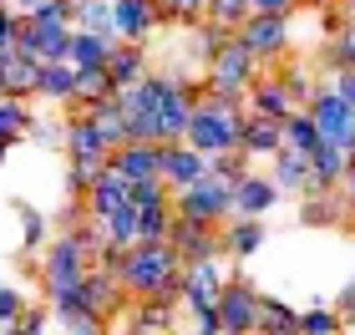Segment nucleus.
Returning <instances> with one entry per match:
<instances>
[{"instance_id": "18", "label": "nucleus", "mask_w": 355, "mask_h": 335, "mask_svg": "<svg viewBox=\"0 0 355 335\" xmlns=\"http://www.w3.org/2000/svg\"><path fill=\"white\" fill-rule=\"evenodd\" d=\"M279 148H284V122L264 117V112H249L244 132H239V153H244V157H274Z\"/></svg>"}, {"instance_id": "56", "label": "nucleus", "mask_w": 355, "mask_h": 335, "mask_svg": "<svg viewBox=\"0 0 355 335\" xmlns=\"http://www.w3.org/2000/svg\"><path fill=\"white\" fill-rule=\"evenodd\" d=\"M15 6H21V15H31L36 6H46V0H15Z\"/></svg>"}, {"instance_id": "61", "label": "nucleus", "mask_w": 355, "mask_h": 335, "mask_svg": "<svg viewBox=\"0 0 355 335\" xmlns=\"http://www.w3.org/2000/svg\"><path fill=\"white\" fill-rule=\"evenodd\" d=\"M254 335H269V330H254Z\"/></svg>"}, {"instance_id": "36", "label": "nucleus", "mask_w": 355, "mask_h": 335, "mask_svg": "<svg viewBox=\"0 0 355 335\" xmlns=\"http://www.w3.org/2000/svg\"><path fill=\"white\" fill-rule=\"evenodd\" d=\"M107 173V163H96V157H71V168H67V194L71 198H87L92 194V183Z\"/></svg>"}, {"instance_id": "58", "label": "nucleus", "mask_w": 355, "mask_h": 335, "mask_svg": "<svg viewBox=\"0 0 355 335\" xmlns=\"http://www.w3.org/2000/svg\"><path fill=\"white\" fill-rule=\"evenodd\" d=\"M6 153H10V142H0V157H6Z\"/></svg>"}, {"instance_id": "37", "label": "nucleus", "mask_w": 355, "mask_h": 335, "mask_svg": "<svg viewBox=\"0 0 355 335\" xmlns=\"http://www.w3.org/2000/svg\"><path fill=\"white\" fill-rule=\"evenodd\" d=\"M284 87H289V97H295V107H310L315 102V92L325 87V82H315V71L310 67H284Z\"/></svg>"}, {"instance_id": "22", "label": "nucleus", "mask_w": 355, "mask_h": 335, "mask_svg": "<svg viewBox=\"0 0 355 335\" xmlns=\"http://www.w3.org/2000/svg\"><path fill=\"white\" fill-rule=\"evenodd\" d=\"M36 82H41V67L31 56L15 51L10 61H0V97H36Z\"/></svg>"}, {"instance_id": "33", "label": "nucleus", "mask_w": 355, "mask_h": 335, "mask_svg": "<svg viewBox=\"0 0 355 335\" xmlns=\"http://www.w3.org/2000/svg\"><path fill=\"white\" fill-rule=\"evenodd\" d=\"M36 122L31 117V107H26V97H0V142H21L26 137V127Z\"/></svg>"}, {"instance_id": "57", "label": "nucleus", "mask_w": 355, "mask_h": 335, "mask_svg": "<svg viewBox=\"0 0 355 335\" xmlns=\"http://www.w3.org/2000/svg\"><path fill=\"white\" fill-rule=\"evenodd\" d=\"M340 148H345V153H350V157H355V132H350V137H345V142H340Z\"/></svg>"}, {"instance_id": "16", "label": "nucleus", "mask_w": 355, "mask_h": 335, "mask_svg": "<svg viewBox=\"0 0 355 335\" xmlns=\"http://www.w3.org/2000/svg\"><path fill=\"white\" fill-rule=\"evenodd\" d=\"M127 203H132V183H127L122 173H112V168H107L102 178L92 183V194L82 198V209H87L92 223H107L117 209H127Z\"/></svg>"}, {"instance_id": "11", "label": "nucleus", "mask_w": 355, "mask_h": 335, "mask_svg": "<svg viewBox=\"0 0 355 335\" xmlns=\"http://www.w3.org/2000/svg\"><path fill=\"white\" fill-rule=\"evenodd\" d=\"M76 300H82L87 310H96L102 320H112V315H117V310H122L132 295H127V284H122V275H117V269L92 264V275H87V284H82V290H76Z\"/></svg>"}, {"instance_id": "38", "label": "nucleus", "mask_w": 355, "mask_h": 335, "mask_svg": "<svg viewBox=\"0 0 355 335\" xmlns=\"http://www.w3.org/2000/svg\"><path fill=\"white\" fill-rule=\"evenodd\" d=\"M163 21L168 26H203L208 21V0H163Z\"/></svg>"}, {"instance_id": "19", "label": "nucleus", "mask_w": 355, "mask_h": 335, "mask_svg": "<svg viewBox=\"0 0 355 335\" xmlns=\"http://www.w3.org/2000/svg\"><path fill=\"white\" fill-rule=\"evenodd\" d=\"M274 198H279V183L264 178V173H244L234 183V214L239 218H264L274 209Z\"/></svg>"}, {"instance_id": "6", "label": "nucleus", "mask_w": 355, "mask_h": 335, "mask_svg": "<svg viewBox=\"0 0 355 335\" xmlns=\"http://www.w3.org/2000/svg\"><path fill=\"white\" fill-rule=\"evenodd\" d=\"M259 290L244 280V275H234L229 284H223V300H218V320H223V335H254L259 330Z\"/></svg>"}, {"instance_id": "1", "label": "nucleus", "mask_w": 355, "mask_h": 335, "mask_svg": "<svg viewBox=\"0 0 355 335\" xmlns=\"http://www.w3.org/2000/svg\"><path fill=\"white\" fill-rule=\"evenodd\" d=\"M122 284L132 300H168L183 305V254L168 239H142L122 254Z\"/></svg>"}, {"instance_id": "64", "label": "nucleus", "mask_w": 355, "mask_h": 335, "mask_svg": "<svg viewBox=\"0 0 355 335\" xmlns=\"http://www.w3.org/2000/svg\"><path fill=\"white\" fill-rule=\"evenodd\" d=\"M173 335H178V330H173Z\"/></svg>"}, {"instance_id": "9", "label": "nucleus", "mask_w": 355, "mask_h": 335, "mask_svg": "<svg viewBox=\"0 0 355 335\" xmlns=\"http://www.w3.org/2000/svg\"><path fill=\"white\" fill-rule=\"evenodd\" d=\"M71 31L76 26H41V21H21V56H31L36 67H46V61H67L71 56Z\"/></svg>"}, {"instance_id": "25", "label": "nucleus", "mask_w": 355, "mask_h": 335, "mask_svg": "<svg viewBox=\"0 0 355 335\" xmlns=\"http://www.w3.org/2000/svg\"><path fill=\"white\" fill-rule=\"evenodd\" d=\"M254 249H264V223L234 214L229 223H223V254H234V259H249Z\"/></svg>"}, {"instance_id": "51", "label": "nucleus", "mask_w": 355, "mask_h": 335, "mask_svg": "<svg viewBox=\"0 0 355 335\" xmlns=\"http://www.w3.org/2000/svg\"><path fill=\"white\" fill-rule=\"evenodd\" d=\"M188 315H193V330H188V335H223L218 310H188Z\"/></svg>"}, {"instance_id": "39", "label": "nucleus", "mask_w": 355, "mask_h": 335, "mask_svg": "<svg viewBox=\"0 0 355 335\" xmlns=\"http://www.w3.org/2000/svg\"><path fill=\"white\" fill-rule=\"evenodd\" d=\"M340 330H345L340 310L315 305V310H304V315H300V335H340Z\"/></svg>"}, {"instance_id": "63", "label": "nucleus", "mask_w": 355, "mask_h": 335, "mask_svg": "<svg viewBox=\"0 0 355 335\" xmlns=\"http://www.w3.org/2000/svg\"><path fill=\"white\" fill-rule=\"evenodd\" d=\"M157 6H163V0H157Z\"/></svg>"}, {"instance_id": "60", "label": "nucleus", "mask_w": 355, "mask_h": 335, "mask_svg": "<svg viewBox=\"0 0 355 335\" xmlns=\"http://www.w3.org/2000/svg\"><path fill=\"white\" fill-rule=\"evenodd\" d=\"M304 6H325V0H304Z\"/></svg>"}, {"instance_id": "35", "label": "nucleus", "mask_w": 355, "mask_h": 335, "mask_svg": "<svg viewBox=\"0 0 355 335\" xmlns=\"http://www.w3.org/2000/svg\"><path fill=\"white\" fill-rule=\"evenodd\" d=\"M284 142H289V148H300V153H315L325 137H320V127H315L310 112H289V117H284Z\"/></svg>"}, {"instance_id": "4", "label": "nucleus", "mask_w": 355, "mask_h": 335, "mask_svg": "<svg viewBox=\"0 0 355 335\" xmlns=\"http://www.w3.org/2000/svg\"><path fill=\"white\" fill-rule=\"evenodd\" d=\"M259 71H264V61L244 46V36L234 31V41L218 51V61L203 71V87H208V97H244L249 102V87L259 82Z\"/></svg>"}, {"instance_id": "13", "label": "nucleus", "mask_w": 355, "mask_h": 335, "mask_svg": "<svg viewBox=\"0 0 355 335\" xmlns=\"http://www.w3.org/2000/svg\"><path fill=\"white\" fill-rule=\"evenodd\" d=\"M107 168H112V173H122L127 183L163 178V142H122V148L107 157Z\"/></svg>"}, {"instance_id": "31", "label": "nucleus", "mask_w": 355, "mask_h": 335, "mask_svg": "<svg viewBox=\"0 0 355 335\" xmlns=\"http://www.w3.org/2000/svg\"><path fill=\"white\" fill-rule=\"evenodd\" d=\"M87 117L96 122V132L107 137V148L117 153L122 142H127V112H122V97H112V102H96V107H87Z\"/></svg>"}, {"instance_id": "40", "label": "nucleus", "mask_w": 355, "mask_h": 335, "mask_svg": "<svg viewBox=\"0 0 355 335\" xmlns=\"http://www.w3.org/2000/svg\"><path fill=\"white\" fill-rule=\"evenodd\" d=\"M173 218H178L173 198H168V203H148V209H142V239H168Z\"/></svg>"}, {"instance_id": "52", "label": "nucleus", "mask_w": 355, "mask_h": 335, "mask_svg": "<svg viewBox=\"0 0 355 335\" xmlns=\"http://www.w3.org/2000/svg\"><path fill=\"white\" fill-rule=\"evenodd\" d=\"M335 310H340V320H345V330H355V280L340 290V300H335Z\"/></svg>"}, {"instance_id": "20", "label": "nucleus", "mask_w": 355, "mask_h": 335, "mask_svg": "<svg viewBox=\"0 0 355 335\" xmlns=\"http://www.w3.org/2000/svg\"><path fill=\"white\" fill-rule=\"evenodd\" d=\"M249 112H264V117H289V112H304L295 107V97H289V87H284V76L279 71H259V82L249 87Z\"/></svg>"}, {"instance_id": "3", "label": "nucleus", "mask_w": 355, "mask_h": 335, "mask_svg": "<svg viewBox=\"0 0 355 335\" xmlns=\"http://www.w3.org/2000/svg\"><path fill=\"white\" fill-rule=\"evenodd\" d=\"M244 117L249 112H229V107H218L214 97L203 92V102L193 107V117H188V148H198L203 157H218V153H239V132H244Z\"/></svg>"}, {"instance_id": "47", "label": "nucleus", "mask_w": 355, "mask_h": 335, "mask_svg": "<svg viewBox=\"0 0 355 335\" xmlns=\"http://www.w3.org/2000/svg\"><path fill=\"white\" fill-rule=\"evenodd\" d=\"M173 198V188L163 178H148V183H132V203L137 209H148V203H168Z\"/></svg>"}, {"instance_id": "15", "label": "nucleus", "mask_w": 355, "mask_h": 335, "mask_svg": "<svg viewBox=\"0 0 355 335\" xmlns=\"http://www.w3.org/2000/svg\"><path fill=\"white\" fill-rule=\"evenodd\" d=\"M198 178H208V157L198 148H188V142H163V183L173 194L193 188Z\"/></svg>"}, {"instance_id": "17", "label": "nucleus", "mask_w": 355, "mask_h": 335, "mask_svg": "<svg viewBox=\"0 0 355 335\" xmlns=\"http://www.w3.org/2000/svg\"><path fill=\"white\" fill-rule=\"evenodd\" d=\"M107 71H112V82H117V92L148 82V76H153L148 41H117V46H112V56H107Z\"/></svg>"}, {"instance_id": "59", "label": "nucleus", "mask_w": 355, "mask_h": 335, "mask_svg": "<svg viewBox=\"0 0 355 335\" xmlns=\"http://www.w3.org/2000/svg\"><path fill=\"white\" fill-rule=\"evenodd\" d=\"M345 6H350V21H355V0H345Z\"/></svg>"}, {"instance_id": "49", "label": "nucleus", "mask_w": 355, "mask_h": 335, "mask_svg": "<svg viewBox=\"0 0 355 335\" xmlns=\"http://www.w3.org/2000/svg\"><path fill=\"white\" fill-rule=\"evenodd\" d=\"M31 305H26V295L15 290V284H0V320H21Z\"/></svg>"}, {"instance_id": "50", "label": "nucleus", "mask_w": 355, "mask_h": 335, "mask_svg": "<svg viewBox=\"0 0 355 335\" xmlns=\"http://www.w3.org/2000/svg\"><path fill=\"white\" fill-rule=\"evenodd\" d=\"M300 6H304V0H249L254 15H284V21H295Z\"/></svg>"}, {"instance_id": "27", "label": "nucleus", "mask_w": 355, "mask_h": 335, "mask_svg": "<svg viewBox=\"0 0 355 335\" xmlns=\"http://www.w3.org/2000/svg\"><path fill=\"white\" fill-rule=\"evenodd\" d=\"M117 97V82H112V71L107 67H87V71H76V112H87L96 102H112Z\"/></svg>"}, {"instance_id": "28", "label": "nucleus", "mask_w": 355, "mask_h": 335, "mask_svg": "<svg viewBox=\"0 0 355 335\" xmlns=\"http://www.w3.org/2000/svg\"><path fill=\"white\" fill-rule=\"evenodd\" d=\"M51 315L61 320L67 335H107V320L96 310H87L82 300H61V305H51Z\"/></svg>"}, {"instance_id": "12", "label": "nucleus", "mask_w": 355, "mask_h": 335, "mask_svg": "<svg viewBox=\"0 0 355 335\" xmlns=\"http://www.w3.org/2000/svg\"><path fill=\"white\" fill-rule=\"evenodd\" d=\"M239 36H244V46L264 67H274V61L289 51V21L284 15H249V21L239 26Z\"/></svg>"}, {"instance_id": "30", "label": "nucleus", "mask_w": 355, "mask_h": 335, "mask_svg": "<svg viewBox=\"0 0 355 335\" xmlns=\"http://www.w3.org/2000/svg\"><path fill=\"white\" fill-rule=\"evenodd\" d=\"M112 46H117V41L96 36V31H71V56H67V61H71L76 71H87V67H107Z\"/></svg>"}, {"instance_id": "43", "label": "nucleus", "mask_w": 355, "mask_h": 335, "mask_svg": "<svg viewBox=\"0 0 355 335\" xmlns=\"http://www.w3.org/2000/svg\"><path fill=\"white\" fill-rule=\"evenodd\" d=\"M208 173H214V178H223V183L234 188V183L249 173V157H244V153H218V157H208Z\"/></svg>"}, {"instance_id": "7", "label": "nucleus", "mask_w": 355, "mask_h": 335, "mask_svg": "<svg viewBox=\"0 0 355 335\" xmlns=\"http://www.w3.org/2000/svg\"><path fill=\"white\" fill-rule=\"evenodd\" d=\"M168 244L183 254V264H198V259H223V229L218 223H198V218H173L168 229Z\"/></svg>"}, {"instance_id": "48", "label": "nucleus", "mask_w": 355, "mask_h": 335, "mask_svg": "<svg viewBox=\"0 0 355 335\" xmlns=\"http://www.w3.org/2000/svg\"><path fill=\"white\" fill-rule=\"evenodd\" d=\"M31 21H41V26H71V0H46V6L31 10Z\"/></svg>"}, {"instance_id": "23", "label": "nucleus", "mask_w": 355, "mask_h": 335, "mask_svg": "<svg viewBox=\"0 0 355 335\" xmlns=\"http://www.w3.org/2000/svg\"><path fill=\"white\" fill-rule=\"evenodd\" d=\"M36 97L61 102V107L76 102V67H71V61H46V67H41V82H36Z\"/></svg>"}, {"instance_id": "14", "label": "nucleus", "mask_w": 355, "mask_h": 335, "mask_svg": "<svg viewBox=\"0 0 355 335\" xmlns=\"http://www.w3.org/2000/svg\"><path fill=\"white\" fill-rule=\"evenodd\" d=\"M112 26H117V41H148L168 21L157 0H112Z\"/></svg>"}, {"instance_id": "54", "label": "nucleus", "mask_w": 355, "mask_h": 335, "mask_svg": "<svg viewBox=\"0 0 355 335\" xmlns=\"http://www.w3.org/2000/svg\"><path fill=\"white\" fill-rule=\"evenodd\" d=\"M340 198H345V209L355 218V157H350V173H345V183H340Z\"/></svg>"}, {"instance_id": "2", "label": "nucleus", "mask_w": 355, "mask_h": 335, "mask_svg": "<svg viewBox=\"0 0 355 335\" xmlns=\"http://www.w3.org/2000/svg\"><path fill=\"white\" fill-rule=\"evenodd\" d=\"M92 249L87 239L76 234V223L61 239H51L46 244V259H41V290H46V305H61V300H76V290L87 284L92 275Z\"/></svg>"}, {"instance_id": "29", "label": "nucleus", "mask_w": 355, "mask_h": 335, "mask_svg": "<svg viewBox=\"0 0 355 335\" xmlns=\"http://www.w3.org/2000/svg\"><path fill=\"white\" fill-rule=\"evenodd\" d=\"M71 26L117 41V26H112V0H71Z\"/></svg>"}, {"instance_id": "62", "label": "nucleus", "mask_w": 355, "mask_h": 335, "mask_svg": "<svg viewBox=\"0 0 355 335\" xmlns=\"http://www.w3.org/2000/svg\"><path fill=\"white\" fill-rule=\"evenodd\" d=\"M335 6H345V0H335Z\"/></svg>"}, {"instance_id": "21", "label": "nucleus", "mask_w": 355, "mask_h": 335, "mask_svg": "<svg viewBox=\"0 0 355 335\" xmlns=\"http://www.w3.org/2000/svg\"><path fill=\"white\" fill-rule=\"evenodd\" d=\"M67 157H96V163L112 157L107 137L96 132V122L87 117V112H71V117H67Z\"/></svg>"}, {"instance_id": "53", "label": "nucleus", "mask_w": 355, "mask_h": 335, "mask_svg": "<svg viewBox=\"0 0 355 335\" xmlns=\"http://www.w3.org/2000/svg\"><path fill=\"white\" fill-rule=\"evenodd\" d=\"M21 335H46V310H41V305H31V310L21 315Z\"/></svg>"}, {"instance_id": "24", "label": "nucleus", "mask_w": 355, "mask_h": 335, "mask_svg": "<svg viewBox=\"0 0 355 335\" xmlns=\"http://www.w3.org/2000/svg\"><path fill=\"white\" fill-rule=\"evenodd\" d=\"M274 183L284 188V194H304L310 188V153H300V148H284L274 153Z\"/></svg>"}, {"instance_id": "32", "label": "nucleus", "mask_w": 355, "mask_h": 335, "mask_svg": "<svg viewBox=\"0 0 355 335\" xmlns=\"http://www.w3.org/2000/svg\"><path fill=\"white\" fill-rule=\"evenodd\" d=\"M102 234H107V244H117V249H132L142 244V209L137 203H127V209H117L107 223H102Z\"/></svg>"}, {"instance_id": "46", "label": "nucleus", "mask_w": 355, "mask_h": 335, "mask_svg": "<svg viewBox=\"0 0 355 335\" xmlns=\"http://www.w3.org/2000/svg\"><path fill=\"white\" fill-rule=\"evenodd\" d=\"M26 137L41 142V148H67V122H31Z\"/></svg>"}, {"instance_id": "41", "label": "nucleus", "mask_w": 355, "mask_h": 335, "mask_svg": "<svg viewBox=\"0 0 355 335\" xmlns=\"http://www.w3.org/2000/svg\"><path fill=\"white\" fill-rule=\"evenodd\" d=\"M15 214H21V249L36 254L46 244V214L41 209H26V203H15Z\"/></svg>"}, {"instance_id": "26", "label": "nucleus", "mask_w": 355, "mask_h": 335, "mask_svg": "<svg viewBox=\"0 0 355 335\" xmlns=\"http://www.w3.org/2000/svg\"><path fill=\"white\" fill-rule=\"evenodd\" d=\"M173 310L168 300H132V335H173Z\"/></svg>"}, {"instance_id": "44", "label": "nucleus", "mask_w": 355, "mask_h": 335, "mask_svg": "<svg viewBox=\"0 0 355 335\" xmlns=\"http://www.w3.org/2000/svg\"><path fill=\"white\" fill-rule=\"evenodd\" d=\"M289 320H300V310H289L284 300H274V295H264L259 300V330H279V325H289Z\"/></svg>"}, {"instance_id": "45", "label": "nucleus", "mask_w": 355, "mask_h": 335, "mask_svg": "<svg viewBox=\"0 0 355 335\" xmlns=\"http://www.w3.org/2000/svg\"><path fill=\"white\" fill-rule=\"evenodd\" d=\"M21 21H26V15H15L10 6H0V61H10L15 51H21V46H15V41H21Z\"/></svg>"}, {"instance_id": "5", "label": "nucleus", "mask_w": 355, "mask_h": 335, "mask_svg": "<svg viewBox=\"0 0 355 335\" xmlns=\"http://www.w3.org/2000/svg\"><path fill=\"white\" fill-rule=\"evenodd\" d=\"M173 209L183 214V218H198V223H229L234 218V188L223 183V178H198L193 188H183V194H173Z\"/></svg>"}, {"instance_id": "10", "label": "nucleus", "mask_w": 355, "mask_h": 335, "mask_svg": "<svg viewBox=\"0 0 355 335\" xmlns=\"http://www.w3.org/2000/svg\"><path fill=\"white\" fill-rule=\"evenodd\" d=\"M304 112L315 117V127H320V137H325V142H345V137L355 132V107H350L330 82L315 92V102L304 107Z\"/></svg>"}, {"instance_id": "34", "label": "nucleus", "mask_w": 355, "mask_h": 335, "mask_svg": "<svg viewBox=\"0 0 355 335\" xmlns=\"http://www.w3.org/2000/svg\"><path fill=\"white\" fill-rule=\"evenodd\" d=\"M193 36H198V67L208 71L218 61V51L234 41V31L229 26H218V21H203V26H193Z\"/></svg>"}, {"instance_id": "42", "label": "nucleus", "mask_w": 355, "mask_h": 335, "mask_svg": "<svg viewBox=\"0 0 355 335\" xmlns=\"http://www.w3.org/2000/svg\"><path fill=\"white\" fill-rule=\"evenodd\" d=\"M249 0H208V21H218V26H229V31H239L249 21Z\"/></svg>"}, {"instance_id": "8", "label": "nucleus", "mask_w": 355, "mask_h": 335, "mask_svg": "<svg viewBox=\"0 0 355 335\" xmlns=\"http://www.w3.org/2000/svg\"><path fill=\"white\" fill-rule=\"evenodd\" d=\"M234 275H223L218 259H198V264H183V310H218L223 300V284Z\"/></svg>"}, {"instance_id": "55", "label": "nucleus", "mask_w": 355, "mask_h": 335, "mask_svg": "<svg viewBox=\"0 0 355 335\" xmlns=\"http://www.w3.org/2000/svg\"><path fill=\"white\" fill-rule=\"evenodd\" d=\"M0 335H21V320H0Z\"/></svg>"}]
</instances>
